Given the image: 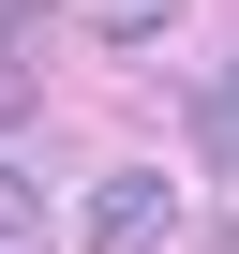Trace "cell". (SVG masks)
Masks as SVG:
<instances>
[{
	"mask_svg": "<svg viewBox=\"0 0 239 254\" xmlns=\"http://www.w3.org/2000/svg\"><path fill=\"white\" fill-rule=\"evenodd\" d=\"M194 135H209V180H239V60L209 75V105H194Z\"/></svg>",
	"mask_w": 239,
	"mask_h": 254,
	"instance_id": "obj_4",
	"label": "cell"
},
{
	"mask_svg": "<svg viewBox=\"0 0 239 254\" xmlns=\"http://www.w3.org/2000/svg\"><path fill=\"white\" fill-rule=\"evenodd\" d=\"M45 224H60V209H45V180H30L15 150H0V239H45Z\"/></svg>",
	"mask_w": 239,
	"mask_h": 254,
	"instance_id": "obj_5",
	"label": "cell"
},
{
	"mask_svg": "<svg viewBox=\"0 0 239 254\" xmlns=\"http://www.w3.org/2000/svg\"><path fill=\"white\" fill-rule=\"evenodd\" d=\"M45 30H60V0H0V135H30V105H45Z\"/></svg>",
	"mask_w": 239,
	"mask_h": 254,
	"instance_id": "obj_2",
	"label": "cell"
},
{
	"mask_svg": "<svg viewBox=\"0 0 239 254\" xmlns=\"http://www.w3.org/2000/svg\"><path fill=\"white\" fill-rule=\"evenodd\" d=\"M75 239H90V254H165V239H179V180L105 165V180H90V209H75Z\"/></svg>",
	"mask_w": 239,
	"mask_h": 254,
	"instance_id": "obj_1",
	"label": "cell"
},
{
	"mask_svg": "<svg viewBox=\"0 0 239 254\" xmlns=\"http://www.w3.org/2000/svg\"><path fill=\"white\" fill-rule=\"evenodd\" d=\"M60 15H75L90 45H165V30H179V0H60Z\"/></svg>",
	"mask_w": 239,
	"mask_h": 254,
	"instance_id": "obj_3",
	"label": "cell"
}]
</instances>
